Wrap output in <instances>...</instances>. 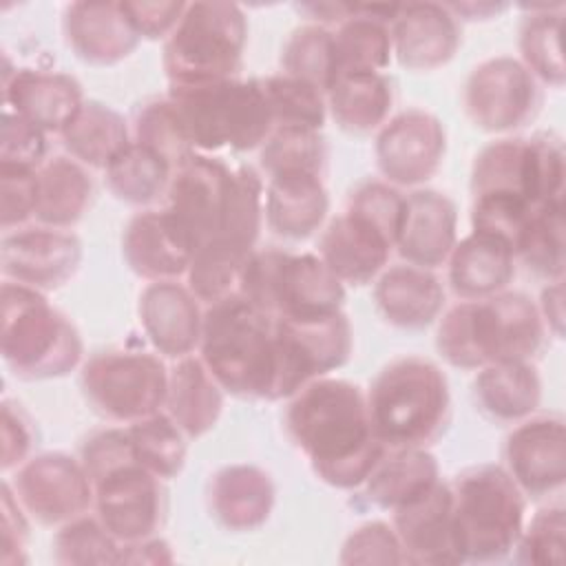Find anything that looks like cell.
I'll return each instance as SVG.
<instances>
[{
	"label": "cell",
	"instance_id": "cell-34",
	"mask_svg": "<svg viewBox=\"0 0 566 566\" xmlns=\"http://www.w3.org/2000/svg\"><path fill=\"white\" fill-rule=\"evenodd\" d=\"M473 400L484 418L517 424L542 402V378L533 363H491L473 378Z\"/></svg>",
	"mask_w": 566,
	"mask_h": 566
},
{
	"label": "cell",
	"instance_id": "cell-4",
	"mask_svg": "<svg viewBox=\"0 0 566 566\" xmlns=\"http://www.w3.org/2000/svg\"><path fill=\"white\" fill-rule=\"evenodd\" d=\"M365 396L371 429L387 449H429L449 429V380L429 358L402 356L387 363Z\"/></svg>",
	"mask_w": 566,
	"mask_h": 566
},
{
	"label": "cell",
	"instance_id": "cell-48",
	"mask_svg": "<svg viewBox=\"0 0 566 566\" xmlns=\"http://www.w3.org/2000/svg\"><path fill=\"white\" fill-rule=\"evenodd\" d=\"M135 142L166 159L172 170L195 155L184 122L168 97H155L139 106L135 115Z\"/></svg>",
	"mask_w": 566,
	"mask_h": 566
},
{
	"label": "cell",
	"instance_id": "cell-36",
	"mask_svg": "<svg viewBox=\"0 0 566 566\" xmlns=\"http://www.w3.org/2000/svg\"><path fill=\"white\" fill-rule=\"evenodd\" d=\"M93 195V177L84 164L71 155L49 157L38 168L35 221L40 226L71 230L88 212Z\"/></svg>",
	"mask_w": 566,
	"mask_h": 566
},
{
	"label": "cell",
	"instance_id": "cell-56",
	"mask_svg": "<svg viewBox=\"0 0 566 566\" xmlns=\"http://www.w3.org/2000/svg\"><path fill=\"white\" fill-rule=\"evenodd\" d=\"M2 451L0 467L4 473L22 467L35 447V429L29 413L11 400H2Z\"/></svg>",
	"mask_w": 566,
	"mask_h": 566
},
{
	"label": "cell",
	"instance_id": "cell-16",
	"mask_svg": "<svg viewBox=\"0 0 566 566\" xmlns=\"http://www.w3.org/2000/svg\"><path fill=\"white\" fill-rule=\"evenodd\" d=\"M95 515L122 542H139L159 533L166 520L164 480L135 458L93 480Z\"/></svg>",
	"mask_w": 566,
	"mask_h": 566
},
{
	"label": "cell",
	"instance_id": "cell-44",
	"mask_svg": "<svg viewBox=\"0 0 566 566\" xmlns=\"http://www.w3.org/2000/svg\"><path fill=\"white\" fill-rule=\"evenodd\" d=\"M259 80L272 113L274 128L323 130L327 119V99L323 91L285 73Z\"/></svg>",
	"mask_w": 566,
	"mask_h": 566
},
{
	"label": "cell",
	"instance_id": "cell-35",
	"mask_svg": "<svg viewBox=\"0 0 566 566\" xmlns=\"http://www.w3.org/2000/svg\"><path fill=\"white\" fill-rule=\"evenodd\" d=\"M398 4H354L352 15L334 31L338 77L349 73H385L394 46L389 24Z\"/></svg>",
	"mask_w": 566,
	"mask_h": 566
},
{
	"label": "cell",
	"instance_id": "cell-29",
	"mask_svg": "<svg viewBox=\"0 0 566 566\" xmlns=\"http://www.w3.org/2000/svg\"><path fill=\"white\" fill-rule=\"evenodd\" d=\"M274 502V480L256 464H226L208 482V509L219 526L232 533L261 528L270 520Z\"/></svg>",
	"mask_w": 566,
	"mask_h": 566
},
{
	"label": "cell",
	"instance_id": "cell-18",
	"mask_svg": "<svg viewBox=\"0 0 566 566\" xmlns=\"http://www.w3.org/2000/svg\"><path fill=\"white\" fill-rule=\"evenodd\" d=\"M82 254V241L71 230L20 228L2 237L0 270L4 281L46 294L64 287L77 274Z\"/></svg>",
	"mask_w": 566,
	"mask_h": 566
},
{
	"label": "cell",
	"instance_id": "cell-49",
	"mask_svg": "<svg viewBox=\"0 0 566 566\" xmlns=\"http://www.w3.org/2000/svg\"><path fill=\"white\" fill-rule=\"evenodd\" d=\"M566 546V509L548 504L539 509L515 544L517 562L528 566H562Z\"/></svg>",
	"mask_w": 566,
	"mask_h": 566
},
{
	"label": "cell",
	"instance_id": "cell-38",
	"mask_svg": "<svg viewBox=\"0 0 566 566\" xmlns=\"http://www.w3.org/2000/svg\"><path fill=\"white\" fill-rule=\"evenodd\" d=\"M60 139L73 159L99 170L133 142L126 117L99 99H84Z\"/></svg>",
	"mask_w": 566,
	"mask_h": 566
},
{
	"label": "cell",
	"instance_id": "cell-43",
	"mask_svg": "<svg viewBox=\"0 0 566 566\" xmlns=\"http://www.w3.org/2000/svg\"><path fill=\"white\" fill-rule=\"evenodd\" d=\"M281 66V73L298 77L327 93L338 77L334 31L314 22L296 27L283 44Z\"/></svg>",
	"mask_w": 566,
	"mask_h": 566
},
{
	"label": "cell",
	"instance_id": "cell-60",
	"mask_svg": "<svg viewBox=\"0 0 566 566\" xmlns=\"http://www.w3.org/2000/svg\"><path fill=\"white\" fill-rule=\"evenodd\" d=\"M458 20H491L509 9L506 2H444Z\"/></svg>",
	"mask_w": 566,
	"mask_h": 566
},
{
	"label": "cell",
	"instance_id": "cell-23",
	"mask_svg": "<svg viewBox=\"0 0 566 566\" xmlns=\"http://www.w3.org/2000/svg\"><path fill=\"white\" fill-rule=\"evenodd\" d=\"M391 239L365 217L343 210L321 232L318 256L343 285H367L389 265Z\"/></svg>",
	"mask_w": 566,
	"mask_h": 566
},
{
	"label": "cell",
	"instance_id": "cell-8",
	"mask_svg": "<svg viewBox=\"0 0 566 566\" xmlns=\"http://www.w3.org/2000/svg\"><path fill=\"white\" fill-rule=\"evenodd\" d=\"M453 524L462 562H500L515 551L526 524V495L500 464H475L451 482Z\"/></svg>",
	"mask_w": 566,
	"mask_h": 566
},
{
	"label": "cell",
	"instance_id": "cell-1",
	"mask_svg": "<svg viewBox=\"0 0 566 566\" xmlns=\"http://www.w3.org/2000/svg\"><path fill=\"white\" fill-rule=\"evenodd\" d=\"M285 429L316 478L334 489H358L387 447L376 438L365 391L345 378L323 376L287 398Z\"/></svg>",
	"mask_w": 566,
	"mask_h": 566
},
{
	"label": "cell",
	"instance_id": "cell-47",
	"mask_svg": "<svg viewBox=\"0 0 566 566\" xmlns=\"http://www.w3.org/2000/svg\"><path fill=\"white\" fill-rule=\"evenodd\" d=\"M248 256L223 241H208L192 252L186 285L203 305H212L237 292Z\"/></svg>",
	"mask_w": 566,
	"mask_h": 566
},
{
	"label": "cell",
	"instance_id": "cell-21",
	"mask_svg": "<svg viewBox=\"0 0 566 566\" xmlns=\"http://www.w3.org/2000/svg\"><path fill=\"white\" fill-rule=\"evenodd\" d=\"M142 329L159 356L179 360L199 349L203 307L188 285L177 281L148 283L139 294Z\"/></svg>",
	"mask_w": 566,
	"mask_h": 566
},
{
	"label": "cell",
	"instance_id": "cell-7",
	"mask_svg": "<svg viewBox=\"0 0 566 566\" xmlns=\"http://www.w3.org/2000/svg\"><path fill=\"white\" fill-rule=\"evenodd\" d=\"M237 292L272 318L292 323L321 321L345 305V285L318 254L281 248L254 250L241 270Z\"/></svg>",
	"mask_w": 566,
	"mask_h": 566
},
{
	"label": "cell",
	"instance_id": "cell-11",
	"mask_svg": "<svg viewBox=\"0 0 566 566\" xmlns=\"http://www.w3.org/2000/svg\"><path fill=\"white\" fill-rule=\"evenodd\" d=\"M168 367L146 349L113 347L95 352L80 367L86 402L106 420L130 424L164 409Z\"/></svg>",
	"mask_w": 566,
	"mask_h": 566
},
{
	"label": "cell",
	"instance_id": "cell-57",
	"mask_svg": "<svg viewBox=\"0 0 566 566\" xmlns=\"http://www.w3.org/2000/svg\"><path fill=\"white\" fill-rule=\"evenodd\" d=\"M188 2H146V0H126L122 2L124 13L128 15L133 29L142 40H166L179 24Z\"/></svg>",
	"mask_w": 566,
	"mask_h": 566
},
{
	"label": "cell",
	"instance_id": "cell-5",
	"mask_svg": "<svg viewBox=\"0 0 566 566\" xmlns=\"http://www.w3.org/2000/svg\"><path fill=\"white\" fill-rule=\"evenodd\" d=\"M0 305V354L15 378L51 380L82 365V336L46 294L4 281Z\"/></svg>",
	"mask_w": 566,
	"mask_h": 566
},
{
	"label": "cell",
	"instance_id": "cell-45",
	"mask_svg": "<svg viewBox=\"0 0 566 566\" xmlns=\"http://www.w3.org/2000/svg\"><path fill=\"white\" fill-rule=\"evenodd\" d=\"M53 559L64 566L122 564V542L99 522L97 515H80L53 537Z\"/></svg>",
	"mask_w": 566,
	"mask_h": 566
},
{
	"label": "cell",
	"instance_id": "cell-42",
	"mask_svg": "<svg viewBox=\"0 0 566 566\" xmlns=\"http://www.w3.org/2000/svg\"><path fill=\"white\" fill-rule=\"evenodd\" d=\"M126 429L133 455L144 469L164 482L181 473L188 455V436L164 409L126 424Z\"/></svg>",
	"mask_w": 566,
	"mask_h": 566
},
{
	"label": "cell",
	"instance_id": "cell-53",
	"mask_svg": "<svg viewBox=\"0 0 566 566\" xmlns=\"http://www.w3.org/2000/svg\"><path fill=\"white\" fill-rule=\"evenodd\" d=\"M46 133L4 108L0 135V166L38 170L46 161Z\"/></svg>",
	"mask_w": 566,
	"mask_h": 566
},
{
	"label": "cell",
	"instance_id": "cell-15",
	"mask_svg": "<svg viewBox=\"0 0 566 566\" xmlns=\"http://www.w3.org/2000/svg\"><path fill=\"white\" fill-rule=\"evenodd\" d=\"M29 517L42 526H62L91 511L95 489L80 458L64 451L31 455L9 482Z\"/></svg>",
	"mask_w": 566,
	"mask_h": 566
},
{
	"label": "cell",
	"instance_id": "cell-30",
	"mask_svg": "<svg viewBox=\"0 0 566 566\" xmlns=\"http://www.w3.org/2000/svg\"><path fill=\"white\" fill-rule=\"evenodd\" d=\"M444 265L447 283L460 301H482L509 290L517 261L506 241L471 230L458 239Z\"/></svg>",
	"mask_w": 566,
	"mask_h": 566
},
{
	"label": "cell",
	"instance_id": "cell-31",
	"mask_svg": "<svg viewBox=\"0 0 566 566\" xmlns=\"http://www.w3.org/2000/svg\"><path fill=\"white\" fill-rule=\"evenodd\" d=\"M263 212L268 228L287 241H305L323 230L329 195L321 175L287 172L268 177Z\"/></svg>",
	"mask_w": 566,
	"mask_h": 566
},
{
	"label": "cell",
	"instance_id": "cell-22",
	"mask_svg": "<svg viewBox=\"0 0 566 566\" xmlns=\"http://www.w3.org/2000/svg\"><path fill=\"white\" fill-rule=\"evenodd\" d=\"M407 564L455 566L464 564L453 524V495L449 482L440 480L427 495L391 513Z\"/></svg>",
	"mask_w": 566,
	"mask_h": 566
},
{
	"label": "cell",
	"instance_id": "cell-25",
	"mask_svg": "<svg viewBox=\"0 0 566 566\" xmlns=\"http://www.w3.org/2000/svg\"><path fill=\"white\" fill-rule=\"evenodd\" d=\"M2 95L7 111L35 124L46 135H60L86 99L73 75L40 69L4 71Z\"/></svg>",
	"mask_w": 566,
	"mask_h": 566
},
{
	"label": "cell",
	"instance_id": "cell-28",
	"mask_svg": "<svg viewBox=\"0 0 566 566\" xmlns=\"http://www.w3.org/2000/svg\"><path fill=\"white\" fill-rule=\"evenodd\" d=\"M374 303L385 323L400 329L433 325L447 303L442 279L436 270L409 263L387 265L374 281Z\"/></svg>",
	"mask_w": 566,
	"mask_h": 566
},
{
	"label": "cell",
	"instance_id": "cell-17",
	"mask_svg": "<svg viewBox=\"0 0 566 566\" xmlns=\"http://www.w3.org/2000/svg\"><path fill=\"white\" fill-rule=\"evenodd\" d=\"M374 155L378 172L387 184L422 188L444 161L447 130L433 113L407 108L380 126Z\"/></svg>",
	"mask_w": 566,
	"mask_h": 566
},
{
	"label": "cell",
	"instance_id": "cell-6",
	"mask_svg": "<svg viewBox=\"0 0 566 566\" xmlns=\"http://www.w3.org/2000/svg\"><path fill=\"white\" fill-rule=\"evenodd\" d=\"M166 97L175 104L195 153L256 150L274 130L259 77L168 84Z\"/></svg>",
	"mask_w": 566,
	"mask_h": 566
},
{
	"label": "cell",
	"instance_id": "cell-50",
	"mask_svg": "<svg viewBox=\"0 0 566 566\" xmlns=\"http://www.w3.org/2000/svg\"><path fill=\"white\" fill-rule=\"evenodd\" d=\"M535 210L537 208L517 195H475L471 203V230L493 234L506 241L515 252V243Z\"/></svg>",
	"mask_w": 566,
	"mask_h": 566
},
{
	"label": "cell",
	"instance_id": "cell-20",
	"mask_svg": "<svg viewBox=\"0 0 566 566\" xmlns=\"http://www.w3.org/2000/svg\"><path fill=\"white\" fill-rule=\"evenodd\" d=\"M389 33L398 64L416 73L447 66L462 44V24L444 2L398 4Z\"/></svg>",
	"mask_w": 566,
	"mask_h": 566
},
{
	"label": "cell",
	"instance_id": "cell-10",
	"mask_svg": "<svg viewBox=\"0 0 566 566\" xmlns=\"http://www.w3.org/2000/svg\"><path fill=\"white\" fill-rule=\"evenodd\" d=\"M566 153L555 133L500 137L471 164V195L502 192L526 199L533 208L564 199Z\"/></svg>",
	"mask_w": 566,
	"mask_h": 566
},
{
	"label": "cell",
	"instance_id": "cell-9",
	"mask_svg": "<svg viewBox=\"0 0 566 566\" xmlns=\"http://www.w3.org/2000/svg\"><path fill=\"white\" fill-rule=\"evenodd\" d=\"M248 44L243 9L226 0L188 2L175 31L164 40L161 64L168 84L239 77Z\"/></svg>",
	"mask_w": 566,
	"mask_h": 566
},
{
	"label": "cell",
	"instance_id": "cell-37",
	"mask_svg": "<svg viewBox=\"0 0 566 566\" xmlns=\"http://www.w3.org/2000/svg\"><path fill=\"white\" fill-rule=\"evenodd\" d=\"M327 115L334 124L352 135L380 130L389 119L396 91L387 73H349L336 77L325 93Z\"/></svg>",
	"mask_w": 566,
	"mask_h": 566
},
{
	"label": "cell",
	"instance_id": "cell-14",
	"mask_svg": "<svg viewBox=\"0 0 566 566\" xmlns=\"http://www.w3.org/2000/svg\"><path fill=\"white\" fill-rule=\"evenodd\" d=\"M274 400H287L307 382L340 369L354 352V329L345 312L321 321L274 318Z\"/></svg>",
	"mask_w": 566,
	"mask_h": 566
},
{
	"label": "cell",
	"instance_id": "cell-39",
	"mask_svg": "<svg viewBox=\"0 0 566 566\" xmlns=\"http://www.w3.org/2000/svg\"><path fill=\"white\" fill-rule=\"evenodd\" d=\"M172 172L166 159L133 139L104 168V181L115 199L144 210L166 197Z\"/></svg>",
	"mask_w": 566,
	"mask_h": 566
},
{
	"label": "cell",
	"instance_id": "cell-27",
	"mask_svg": "<svg viewBox=\"0 0 566 566\" xmlns=\"http://www.w3.org/2000/svg\"><path fill=\"white\" fill-rule=\"evenodd\" d=\"M62 31L75 57L91 66L119 64L142 42L122 2H71L64 9Z\"/></svg>",
	"mask_w": 566,
	"mask_h": 566
},
{
	"label": "cell",
	"instance_id": "cell-58",
	"mask_svg": "<svg viewBox=\"0 0 566 566\" xmlns=\"http://www.w3.org/2000/svg\"><path fill=\"white\" fill-rule=\"evenodd\" d=\"M539 316L555 338L564 336V281L546 283L537 303Z\"/></svg>",
	"mask_w": 566,
	"mask_h": 566
},
{
	"label": "cell",
	"instance_id": "cell-3",
	"mask_svg": "<svg viewBox=\"0 0 566 566\" xmlns=\"http://www.w3.org/2000/svg\"><path fill=\"white\" fill-rule=\"evenodd\" d=\"M197 352L226 394L274 400V318L239 292L206 305Z\"/></svg>",
	"mask_w": 566,
	"mask_h": 566
},
{
	"label": "cell",
	"instance_id": "cell-52",
	"mask_svg": "<svg viewBox=\"0 0 566 566\" xmlns=\"http://www.w3.org/2000/svg\"><path fill=\"white\" fill-rule=\"evenodd\" d=\"M338 559L340 564H407L396 528L382 520L356 526L345 537Z\"/></svg>",
	"mask_w": 566,
	"mask_h": 566
},
{
	"label": "cell",
	"instance_id": "cell-32",
	"mask_svg": "<svg viewBox=\"0 0 566 566\" xmlns=\"http://www.w3.org/2000/svg\"><path fill=\"white\" fill-rule=\"evenodd\" d=\"M223 387L210 374L201 356H184L168 371V394L164 411L177 427L197 440L212 431L223 411Z\"/></svg>",
	"mask_w": 566,
	"mask_h": 566
},
{
	"label": "cell",
	"instance_id": "cell-26",
	"mask_svg": "<svg viewBox=\"0 0 566 566\" xmlns=\"http://www.w3.org/2000/svg\"><path fill=\"white\" fill-rule=\"evenodd\" d=\"M122 254L130 272L148 283L186 276L192 250L166 208H144L133 214L122 234Z\"/></svg>",
	"mask_w": 566,
	"mask_h": 566
},
{
	"label": "cell",
	"instance_id": "cell-59",
	"mask_svg": "<svg viewBox=\"0 0 566 566\" xmlns=\"http://www.w3.org/2000/svg\"><path fill=\"white\" fill-rule=\"evenodd\" d=\"M172 562V553L166 539L159 535L122 544V564H164Z\"/></svg>",
	"mask_w": 566,
	"mask_h": 566
},
{
	"label": "cell",
	"instance_id": "cell-46",
	"mask_svg": "<svg viewBox=\"0 0 566 566\" xmlns=\"http://www.w3.org/2000/svg\"><path fill=\"white\" fill-rule=\"evenodd\" d=\"M259 164L268 177L287 172L321 175L327 166V144L321 130L274 128L259 148Z\"/></svg>",
	"mask_w": 566,
	"mask_h": 566
},
{
	"label": "cell",
	"instance_id": "cell-13",
	"mask_svg": "<svg viewBox=\"0 0 566 566\" xmlns=\"http://www.w3.org/2000/svg\"><path fill=\"white\" fill-rule=\"evenodd\" d=\"M234 184L237 168L212 155L195 153L175 168L164 208L192 252L221 237L232 208Z\"/></svg>",
	"mask_w": 566,
	"mask_h": 566
},
{
	"label": "cell",
	"instance_id": "cell-33",
	"mask_svg": "<svg viewBox=\"0 0 566 566\" xmlns=\"http://www.w3.org/2000/svg\"><path fill=\"white\" fill-rule=\"evenodd\" d=\"M440 480V464L429 449H387L363 482V493L374 506L394 513L427 495Z\"/></svg>",
	"mask_w": 566,
	"mask_h": 566
},
{
	"label": "cell",
	"instance_id": "cell-41",
	"mask_svg": "<svg viewBox=\"0 0 566 566\" xmlns=\"http://www.w3.org/2000/svg\"><path fill=\"white\" fill-rule=\"evenodd\" d=\"M515 261L546 283L564 281V199L533 212L515 243Z\"/></svg>",
	"mask_w": 566,
	"mask_h": 566
},
{
	"label": "cell",
	"instance_id": "cell-2",
	"mask_svg": "<svg viewBox=\"0 0 566 566\" xmlns=\"http://www.w3.org/2000/svg\"><path fill=\"white\" fill-rule=\"evenodd\" d=\"M537 303L515 290L482 301H458L438 318L440 358L464 371L491 363H533L546 343Z\"/></svg>",
	"mask_w": 566,
	"mask_h": 566
},
{
	"label": "cell",
	"instance_id": "cell-55",
	"mask_svg": "<svg viewBox=\"0 0 566 566\" xmlns=\"http://www.w3.org/2000/svg\"><path fill=\"white\" fill-rule=\"evenodd\" d=\"M0 511H2V526H0V564L2 566H20L29 562L27 546L31 535V517L15 497L9 480L2 482L0 489Z\"/></svg>",
	"mask_w": 566,
	"mask_h": 566
},
{
	"label": "cell",
	"instance_id": "cell-40",
	"mask_svg": "<svg viewBox=\"0 0 566 566\" xmlns=\"http://www.w3.org/2000/svg\"><path fill=\"white\" fill-rule=\"evenodd\" d=\"M524 9L528 13L520 24L517 60L535 75L539 84L562 88L566 82V66L562 53L564 4H524Z\"/></svg>",
	"mask_w": 566,
	"mask_h": 566
},
{
	"label": "cell",
	"instance_id": "cell-24",
	"mask_svg": "<svg viewBox=\"0 0 566 566\" xmlns=\"http://www.w3.org/2000/svg\"><path fill=\"white\" fill-rule=\"evenodd\" d=\"M458 243V208L433 188H413L405 195V217L396 252L409 265L438 270Z\"/></svg>",
	"mask_w": 566,
	"mask_h": 566
},
{
	"label": "cell",
	"instance_id": "cell-19",
	"mask_svg": "<svg viewBox=\"0 0 566 566\" xmlns=\"http://www.w3.org/2000/svg\"><path fill=\"white\" fill-rule=\"evenodd\" d=\"M504 469L526 497L555 495L566 482V431L559 413H533L504 440Z\"/></svg>",
	"mask_w": 566,
	"mask_h": 566
},
{
	"label": "cell",
	"instance_id": "cell-51",
	"mask_svg": "<svg viewBox=\"0 0 566 566\" xmlns=\"http://www.w3.org/2000/svg\"><path fill=\"white\" fill-rule=\"evenodd\" d=\"M345 208L371 221L391 239L396 248L405 217V195L400 192V188L387 184L385 179L360 181L349 192Z\"/></svg>",
	"mask_w": 566,
	"mask_h": 566
},
{
	"label": "cell",
	"instance_id": "cell-54",
	"mask_svg": "<svg viewBox=\"0 0 566 566\" xmlns=\"http://www.w3.org/2000/svg\"><path fill=\"white\" fill-rule=\"evenodd\" d=\"M38 170L0 166V226L4 232L24 228L35 219Z\"/></svg>",
	"mask_w": 566,
	"mask_h": 566
},
{
	"label": "cell",
	"instance_id": "cell-12",
	"mask_svg": "<svg viewBox=\"0 0 566 566\" xmlns=\"http://www.w3.org/2000/svg\"><path fill=\"white\" fill-rule=\"evenodd\" d=\"M542 84L513 55H495L480 62L469 73L462 91L469 122L495 135H509L531 124L542 111Z\"/></svg>",
	"mask_w": 566,
	"mask_h": 566
}]
</instances>
